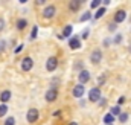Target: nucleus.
<instances>
[{
    "label": "nucleus",
    "mask_w": 131,
    "mask_h": 125,
    "mask_svg": "<svg viewBox=\"0 0 131 125\" xmlns=\"http://www.w3.org/2000/svg\"><path fill=\"white\" fill-rule=\"evenodd\" d=\"M37 35H38V26L35 25V26L32 28V31H31V37H29V38H31V40H35Z\"/></svg>",
    "instance_id": "5701e85b"
},
{
    "label": "nucleus",
    "mask_w": 131,
    "mask_h": 125,
    "mask_svg": "<svg viewBox=\"0 0 131 125\" xmlns=\"http://www.w3.org/2000/svg\"><path fill=\"white\" fill-rule=\"evenodd\" d=\"M69 47H70L72 50H78V49H81V40H79V37L73 35L72 38H69Z\"/></svg>",
    "instance_id": "9d476101"
},
{
    "label": "nucleus",
    "mask_w": 131,
    "mask_h": 125,
    "mask_svg": "<svg viewBox=\"0 0 131 125\" xmlns=\"http://www.w3.org/2000/svg\"><path fill=\"white\" fill-rule=\"evenodd\" d=\"M125 18H127V11H125V9H119V11H116V14H114V23H116V25L122 23Z\"/></svg>",
    "instance_id": "9b49d317"
},
{
    "label": "nucleus",
    "mask_w": 131,
    "mask_h": 125,
    "mask_svg": "<svg viewBox=\"0 0 131 125\" xmlns=\"http://www.w3.org/2000/svg\"><path fill=\"white\" fill-rule=\"evenodd\" d=\"M116 28H117V25L113 22V23H110V26H108V31H110V32H114V31H116Z\"/></svg>",
    "instance_id": "cd10ccee"
},
{
    "label": "nucleus",
    "mask_w": 131,
    "mask_h": 125,
    "mask_svg": "<svg viewBox=\"0 0 131 125\" xmlns=\"http://www.w3.org/2000/svg\"><path fill=\"white\" fill-rule=\"evenodd\" d=\"M79 105L81 107H85V101H79Z\"/></svg>",
    "instance_id": "f704fd0d"
},
{
    "label": "nucleus",
    "mask_w": 131,
    "mask_h": 125,
    "mask_svg": "<svg viewBox=\"0 0 131 125\" xmlns=\"http://www.w3.org/2000/svg\"><path fill=\"white\" fill-rule=\"evenodd\" d=\"M11 98H12L11 90H3V92L0 93V102H2V104H6L8 101H11Z\"/></svg>",
    "instance_id": "f8f14e48"
},
{
    "label": "nucleus",
    "mask_w": 131,
    "mask_h": 125,
    "mask_svg": "<svg viewBox=\"0 0 131 125\" xmlns=\"http://www.w3.org/2000/svg\"><path fill=\"white\" fill-rule=\"evenodd\" d=\"M58 67V58L57 57H49L46 60V70L47 72H55Z\"/></svg>",
    "instance_id": "39448f33"
},
{
    "label": "nucleus",
    "mask_w": 131,
    "mask_h": 125,
    "mask_svg": "<svg viewBox=\"0 0 131 125\" xmlns=\"http://www.w3.org/2000/svg\"><path fill=\"white\" fill-rule=\"evenodd\" d=\"M69 125H78V122H75V121H72V122H69Z\"/></svg>",
    "instance_id": "c9c22d12"
},
{
    "label": "nucleus",
    "mask_w": 131,
    "mask_h": 125,
    "mask_svg": "<svg viewBox=\"0 0 131 125\" xmlns=\"http://www.w3.org/2000/svg\"><path fill=\"white\" fill-rule=\"evenodd\" d=\"M110 44H111V40H110V38H105V40H104V46L107 47V46H110Z\"/></svg>",
    "instance_id": "2f4dec72"
},
{
    "label": "nucleus",
    "mask_w": 131,
    "mask_h": 125,
    "mask_svg": "<svg viewBox=\"0 0 131 125\" xmlns=\"http://www.w3.org/2000/svg\"><path fill=\"white\" fill-rule=\"evenodd\" d=\"M105 82V76H99V79H98V86H102Z\"/></svg>",
    "instance_id": "7c9ffc66"
},
{
    "label": "nucleus",
    "mask_w": 131,
    "mask_h": 125,
    "mask_svg": "<svg viewBox=\"0 0 131 125\" xmlns=\"http://www.w3.org/2000/svg\"><path fill=\"white\" fill-rule=\"evenodd\" d=\"M81 67H82L81 62H76V64H75V69H81ZM81 70H82V69H81Z\"/></svg>",
    "instance_id": "473e14b6"
},
{
    "label": "nucleus",
    "mask_w": 131,
    "mask_h": 125,
    "mask_svg": "<svg viewBox=\"0 0 131 125\" xmlns=\"http://www.w3.org/2000/svg\"><path fill=\"white\" fill-rule=\"evenodd\" d=\"M38 118H40V111H38L37 108H29V110H28V113H26V121H28L29 124H35V122L38 121Z\"/></svg>",
    "instance_id": "7ed1b4c3"
},
{
    "label": "nucleus",
    "mask_w": 131,
    "mask_h": 125,
    "mask_svg": "<svg viewBox=\"0 0 131 125\" xmlns=\"http://www.w3.org/2000/svg\"><path fill=\"white\" fill-rule=\"evenodd\" d=\"M72 32H73V28H72V25H67L64 29H63V38H67V37H70V35H72Z\"/></svg>",
    "instance_id": "dca6fc26"
},
{
    "label": "nucleus",
    "mask_w": 131,
    "mask_h": 125,
    "mask_svg": "<svg viewBox=\"0 0 131 125\" xmlns=\"http://www.w3.org/2000/svg\"><path fill=\"white\" fill-rule=\"evenodd\" d=\"M105 12H107L105 6H102V8H99V9H96V12H95V15H93V20H99V18H102Z\"/></svg>",
    "instance_id": "2eb2a0df"
},
{
    "label": "nucleus",
    "mask_w": 131,
    "mask_h": 125,
    "mask_svg": "<svg viewBox=\"0 0 131 125\" xmlns=\"http://www.w3.org/2000/svg\"><path fill=\"white\" fill-rule=\"evenodd\" d=\"M128 113H125V111H122L121 114H119V122L121 124H127V121H128Z\"/></svg>",
    "instance_id": "6ab92c4d"
},
{
    "label": "nucleus",
    "mask_w": 131,
    "mask_h": 125,
    "mask_svg": "<svg viewBox=\"0 0 131 125\" xmlns=\"http://www.w3.org/2000/svg\"><path fill=\"white\" fill-rule=\"evenodd\" d=\"M3 125H15V119H14L12 116H9V118H6V119H5Z\"/></svg>",
    "instance_id": "b1692460"
},
{
    "label": "nucleus",
    "mask_w": 131,
    "mask_h": 125,
    "mask_svg": "<svg viewBox=\"0 0 131 125\" xmlns=\"http://www.w3.org/2000/svg\"><path fill=\"white\" fill-rule=\"evenodd\" d=\"M121 113H122V108L119 105H114V107L110 108V114H113V116H119Z\"/></svg>",
    "instance_id": "a211bd4d"
},
{
    "label": "nucleus",
    "mask_w": 131,
    "mask_h": 125,
    "mask_svg": "<svg viewBox=\"0 0 131 125\" xmlns=\"http://www.w3.org/2000/svg\"><path fill=\"white\" fill-rule=\"evenodd\" d=\"M15 28H17V31L26 29V28H28V20H26V18H18L17 23H15Z\"/></svg>",
    "instance_id": "ddd939ff"
},
{
    "label": "nucleus",
    "mask_w": 131,
    "mask_h": 125,
    "mask_svg": "<svg viewBox=\"0 0 131 125\" xmlns=\"http://www.w3.org/2000/svg\"><path fill=\"white\" fill-rule=\"evenodd\" d=\"M57 98H58V89H49L44 95V99L47 102H55Z\"/></svg>",
    "instance_id": "1a4fd4ad"
},
{
    "label": "nucleus",
    "mask_w": 131,
    "mask_h": 125,
    "mask_svg": "<svg viewBox=\"0 0 131 125\" xmlns=\"http://www.w3.org/2000/svg\"><path fill=\"white\" fill-rule=\"evenodd\" d=\"M8 105L6 104H0V118H5V114L8 113Z\"/></svg>",
    "instance_id": "412c9836"
},
{
    "label": "nucleus",
    "mask_w": 131,
    "mask_h": 125,
    "mask_svg": "<svg viewBox=\"0 0 131 125\" xmlns=\"http://www.w3.org/2000/svg\"><path fill=\"white\" fill-rule=\"evenodd\" d=\"M5 25H6V22H5V18H2V17H0V32H2L3 29H5Z\"/></svg>",
    "instance_id": "c85d7f7f"
},
{
    "label": "nucleus",
    "mask_w": 131,
    "mask_h": 125,
    "mask_svg": "<svg viewBox=\"0 0 131 125\" xmlns=\"http://www.w3.org/2000/svg\"><path fill=\"white\" fill-rule=\"evenodd\" d=\"M122 40H124V37H122V34H117V35L114 37V40H113V43H114V44H119V43H122Z\"/></svg>",
    "instance_id": "393cba45"
},
{
    "label": "nucleus",
    "mask_w": 131,
    "mask_h": 125,
    "mask_svg": "<svg viewBox=\"0 0 131 125\" xmlns=\"http://www.w3.org/2000/svg\"><path fill=\"white\" fill-rule=\"evenodd\" d=\"M101 3H102L101 0H93V2L90 3V8H92V9H99V8H101Z\"/></svg>",
    "instance_id": "4be33fe9"
},
{
    "label": "nucleus",
    "mask_w": 131,
    "mask_h": 125,
    "mask_svg": "<svg viewBox=\"0 0 131 125\" xmlns=\"http://www.w3.org/2000/svg\"><path fill=\"white\" fill-rule=\"evenodd\" d=\"M89 34H90V29H84V31L81 32V37L79 38H84L85 40V38H89Z\"/></svg>",
    "instance_id": "a878e982"
},
{
    "label": "nucleus",
    "mask_w": 131,
    "mask_h": 125,
    "mask_svg": "<svg viewBox=\"0 0 131 125\" xmlns=\"http://www.w3.org/2000/svg\"><path fill=\"white\" fill-rule=\"evenodd\" d=\"M85 93V86H82V84H76L75 87H73V90H72V95H73V98H76V99H81L82 96Z\"/></svg>",
    "instance_id": "423d86ee"
},
{
    "label": "nucleus",
    "mask_w": 131,
    "mask_h": 125,
    "mask_svg": "<svg viewBox=\"0 0 131 125\" xmlns=\"http://www.w3.org/2000/svg\"><path fill=\"white\" fill-rule=\"evenodd\" d=\"M79 8H81V2H79V0H72V2L69 3V9H70L72 12H76Z\"/></svg>",
    "instance_id": "4468645a"
},
{
    "label": "nucleus",
    "mask_w": 131,
    "mask_h": 125,
    "mask_svg": "<svg viewBox=\"0 0 131 125\" xmlns=\"http://www.w3.org/2000/svg\"><path fill=\"white\" fill-rule=\"evenodd\" d=\"M113 121H114V116H113V114L107 113V114L104 116V124L105 125H113Z\"/></svg>",
    "instance_id": "f3484780"
},
{
    "label": "nucleus",
    "mask_w": 131,
    "mask_h": 125,
    "mask_svg": "<svg viewBox=\"0 0 131 125\" xmlns=\"http://www.w3.org/2000/svg\"><path fill=\"white\" fill-rule=\"evenodd\" d=\"M92 17H93V15H92V12H90V11H87V12H84V14L79 17V20H81V22H87V20H90Z\"/></svg>",
    "instance_id": "aec40b11"
},
{
    "label": "nucleus",
    "mask_w": 131,
    "mask_h": 125,
    "mask_svg": "<svg viewBox=\"0 0 131 125\" xmlns=\"http://www.w3.org/2000/svg\"><path fill=\"white\" fill-rule=\"evenodd\" d=\"M130 52H131V46H130Z\"/></svg>",
    "instance_id": "e433bc0d"
},
{
    "label": "nucleus",
    "mask_w": 131,
    "mask_h": 125,
    "mask_svg": "<svg viewBox=\"0 0 131 125\" xmlns=\"http://www.w3.org/2000/svg\"><path fill=\"white\" fill-rule=\"evenodd\" d=\"M101 98H102L101 87H93V89H90V92H89V101H90V102H99Z\"/></svg>",
    "instance_id": "f03ea898"
},
{
    "label": "nucleus",
    "mask_w": 131,
    "mask_h": 125,
    "mask_svg": "<svg viewBox=\"0 0 131 125\" xmlns=\"http://www.w3.org/2000/svg\"><path fill=\"white\" fill-rule=\"evenodd\" d=\"M55 14H57V6H55V5H47V6L43 9V18H46V20L53 18Z\"/></svg>",
    "instance_id": "f257e3e1"
},
{
    "label": "nucleus",
    "mask_w": 131,
    "mask_h": 125,
    "mask_svg": "<svg viewBox=\"0 0 131 125\" xmlns=\"http://www.w3.org/2000/svg\"><path fill=\"white\" fill-rule=\"evenodd\" d=\"M90 72L87 70V69H82V70H79V73H78V81H79V84H82V86H85L89 81H90Z\"/></svg>",
    "instance_id": "20e7f679"
},
{
    "label": "nucleus",
    "mask_w": 131,
    "mask_h": 125,
    "mask_svg": "<svg viewBox=\"0 0 131 125\" xmlns=\"http://www.w3.org/2000/svg\"><path fill=\"white\" fill-rule=\"evenodd\" d=\"M89 60H90L92 64H99V62L102 61V50H101V49H95V50L90 54Z\"/></svg>",
    "instance_id": "0eeeda50"
},
{
    "label": "nucleus",
    "mask_w": 131,
    "mask_h": 125,
    "mask_svg": "<svg viewBox=\"0 0 131 125\" xmlns=\"http://www.w3.org/2000/svg\"><path fill=\"white\" fill-rule=\"evenodd\" d=\"M46 3V0H37V5H44Z\"/></svg>",
    "instance_id": "72a5a7b5"
},
{
    "label": "nucleus",
    "mask_w": 131,
    "mask_h": 125,
    "mask_svg": "<svg viewBox=\"0 0 131 125\" xmlns=\"http://www.w3.org/2000/svg\"><path fill=\"white\" fill-rule=\"evenodd\" d=\"M32 67H34V60L31 57H25L21 60V70L23 72H29V70H32Z\"/></svg>",
    "instance_id": "6e6552de"
},
{
    "label": "nucleus",
    "mask_w": 131,
    "mask_h": 125,
    "mask_svg": "<svg viewBox=\"0 0 131 125\" xmlns=\"http://www.w3.org/2000/svg\"><path fill=\"white\" fill-rule=\"evenodd\" d=\"M23 49H25V44H18V46H17L15 49H14V54L17 55V54H20V52H21Z\"/></svg>",
    "instance_id": "bb28decb"
},
{
    "label": "nucleus",
    "mask_w": 131,
    "mask_h": 125,
    "mask_svg": "<svg viewBox=\"0 0 131 125\" xmlns=\"http://www.w3.org/2000/svg\"><path fill=\"white\" fill-rule=\"evenodd\" d=\"M124 102H125V96H121V98H119V99H117V105H119V107H121V105H122V104H124Z\"/></svg>",
    "instance_id": "c756f323"
}]
</instances>
